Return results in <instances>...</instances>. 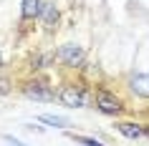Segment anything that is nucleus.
Listing matches in <instances>:
<instances>
[{
	"mask_svg": "<svg viewBox=\"0 0 149 146\" xmlns=\"http://www.w3.org/2000/svg\"><path fill=\"white\" fill-rule=\"evenodd\" d=\"M116 131L121 134L124 138H129V141H139V138H144V123L141 121H129V118H116Z\"/></svg>",
	"mask_w": 149,
	"mask_h": 146,
	"instance_id": "0eeeda50",
	"label": "nucleus"
},
{
	"mask_svg": "<svg viewBox=\"0 0 149 146\" xmlns=\"http://www.w3.org/2000/svg\"><path fill=\"white\" fill-rule=\"evenodd\" d=\"M40 25H43V30L51 35V33L58 30V23H61V10L56 3H43V10H40Z\"/></svg>",
	"mask_w": 149,
	"mask_h": 146,
	"instance_id": "423d86ee",
	"label": "nucleus"
},
{
	"mask_svg": "<svg viewBox=\"0 0 149 146\" xmlns=\"http://www.w3.org/2000/svg\"><path fill=\"white\" fill-rule=\"evenodd\" d=\"M3 66H5V61H3V53H0V71H3Z\"/></svg>",
	"mask_w": 149,
	"mask_h": 146,
	"instance_id": "2eb2a0df",
	"label": "nucleus"
},
{
	"mask_svg": "<svg viewBox=\"0 0 149 146\" xmlns=\"http://www.w3.org/2000/svg\"><path fill=\"white\" fill-rule=\"evenodd\" d=\"M53 63H56V55L53 53H36L31 58V71H33V73H38V71L48 68V66H53Z\"/></svg>",
	"mask_w": 149,
	"mask_h": 146,
	"instance_id": "9d476101",
	"label": "nucleus"
},
{
	"mask_svg": "<svg viewBox=\"0 0 149 146\" xmlns=\"http://www.w3.org/2000/svg\"><path fill=\"white\" fill-rule=\"evenodd\" d=\"M46 0H20V23H36Z\"/></svg>",
	"mask_w": 149,
	"mask_h": 146,
	"instance_id": "6e6552de",
	"label": "nucleus"
},
{
	"mask_svg": "<svg viewBox=\"0 0 149 146\" xmlns=\"http://www.w3.org/2000/svg\"><path fill=\"white\" fill-rule=\"evenodd\" d=\"M56 101L66 108H84L91 106V88L81 81H63L56 91Z\"/></svg>",
	"mask_w": 149,
	"mask_h": 146,
	"instance_id": "f03ea898",
	"label": "nucleus"
},
{
	"mask_svg": "<svg viewBox=\"0 0 149 146\" xmlns=\"http://www.w3.org/2000/svg\"><path fill=\"white\" fill-rule=\"evenodd\" d=\"M126 91L141 101H149V73H132L126 78Z\"/></svg>",
	"mask_w": 149,
	"mask_h": 146,
	"instance_id": "39448f33",
	"label": "nucleus"
},
{
	"mask_svg": "<svg viewBox=\"0 0 149 146\" xmlns=\"http://www.w3.org/2000/svg\"><path fill=\"white\" fill-rule=\"evenodd\" d=\"M53 55L66 71H81L86 66V48L79 43H63L53 51Z\"/></svg>",
	"mask_w": 149,
	"mask_h": 146,
	"instance_id": "20e7f679",
	"label": "nucleus"
},
{
	"mask_svg": "<svg viewBox=\"0 0 149 146\" xmlns=\"http://www.w3.org/2000/svg\"><path fill=\"white\" fill-rule=\"evenodd\" d=\"M71 138L79 146H106L104 141H99L96 136H84V134H71Z\"/></svg>",
	"mask_w": 149,
	"mask_h": 146,
	"instance_id": "f8f14e48",
	"label": "nucleus"
},
{
	"mask_svg": "<svg viewBox=\"0 0 149 146\" xmlns=\"http://www.w3.org/2000/svg\"><path fill=\"white\" fill-rule=\"evenodd\" d=\"M91 103H94V108L99 113L111 116V118H121V116L126 113V108H129L126 101L121 98L116 91L106 88V86H94V88H91Z\"/></svg>",
	"mask_w": 149,
	"mask_h": 146,
	"instance_id": "f257e3e1",
	"label": "nucleus"
},
{
	"mask_svg": "<svg viewBox=\"0 0 149 146\" xmlns=\"http://www.w3.org/2000/svg\"><path fill=\"white\" fill-rule=\"evenodd\" d=\"M144 138H149V123H144Z\"/></svg>",
	"mask_w": 149,
	"mask_h": 146,
	"instance_id": "4468645a",
	"label": "nucleus"
},
{
	"mask_svg": "<svg viewBox=\"0 0 149 146\" xmlns=\"http://www.w3.org/2000/svg\"><path fill=\"white\" fill-rule=\"evenodd\" d=\"M13 91H15V81H13L8 73L0 71V96H10Z\"/></svg>",
	"mask_w": 149,
	"mask_h": 146,
	"instance_id": "9b49d317",
	"label": "nucleus"
},
{
	"mask_svg": "<svg viewBox=\"0 0 149 146\" xmlns=\"http://www.w3.org/2000/svg\"><path fill=\"white\" fill-rule=\"evenodd\" d=\"M3 141H5V144H8V146H28V144H23L20 138L10 136V134H5V136H3Z\"/></svg>",
	"mask_w": 149,
	"mask_h": 146,
	"instance_id": "ddd939ff",
	"label": "nucleus"
},
{
	"mask_svg": "<svg viewBox=\"0 0 149 146\" xmlns=\"http://www.w3.org/2000/svg\"><path fill=\"white\" fill-rule=\"evenodd\" d=\"M18 91L23 93L28 101H36V103H53L56 101V88L40 76L23 78V81L18 83Z\"/></svg>",
	"mask_w": 149,
	"mask_h": 146,
	"instance_id": "7ed1b4c3",
	"label": "nucleus"
},
{
	"mask_svg": "<svg viewBox=\"0 0 149 146\" xmlns=\"http://www.w3.org/2000/svg\"><path fill=\"white\" fill-rule=\"evenodd\" d=\"M38 121L46 123V126H53V129H63V131H68L71 126H73L68 116H58V113H40Z\"/></svg>",
	"mask_w": 149,
	"mask_h": 146,
	"instance_id": "1a4fd4ad",
	"label": "nucleus"
}]
</instances>
